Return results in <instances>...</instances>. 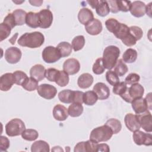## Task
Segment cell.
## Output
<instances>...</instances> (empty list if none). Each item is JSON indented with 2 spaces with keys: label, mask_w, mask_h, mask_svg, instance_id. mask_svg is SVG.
Instances as JSON below:
<instances>
[{
  "label": "cell",
  "mask_w": 152,
  "mask_h": 152,
  "mask_svg": "<svg viewBox=\"0 0 152 152\" xmlns=\"http://www.w3.org/2000/svg\"><path fill=\"white\" fill-rule=\"evenodd\" d=\"M45 42L44 35L39 31L26 33L18 40L19 45L29 48H37L41 46Z\"/></svg>",
  "instance_id": "1"
},
{
  "label": "cell",
  "mask_w": 152,
  "mask_h": 152,
  "mask_svg": "<svg viewBox=\"0 0 152 152\" xmlns=\"http://www.w3.org/2000/svg\"><path fill=\"white\" fill-rule=\"evenodd\" d=\"M120 55V50L117 46L110 45L107 46L103 53L102 62L105 69L111 70L115 65Z\"/></svg>",
  "instance_id": "2"
},
{
  "label": "cell",
  "mask_w": 152,
  "mask_h": 152,
  "mask_svg": "<svg viewBox=\"0 0 152 152\" xmlns=\"http://www.w3.org/2000/svg\"><path fill=\"white\" fill-rule=\"evenodd\" d=\"M113 133L111 128L106 125L93 129L90 135V140L97 142H105L111 138Z\"/></svg>",
  "instance_id": "3"
},
{
  "label": "cell",
  "mask_w": 152,
  "mask_h": 152,
  "mask_svg": "<svg viewBox=\"0 0 152 152\" xmlns=\"http://www.w3.org/2000/svg\"><path fill=\"white\" fill-rule=\"evenodd\" d=\"M144 93V89L142 86L137 83L131 84V87H127L126 91L120 96L126 102L131 103V102L137 98L142 97Z\"/></svg>",
  "instance_id": "4"
},
{
  "label": "cell",
  "mask_w": 152,
  "mask_h": 152,
  "mask_svg": "<svg viewBox=\"0 0 152 152\" xmlns=\"http://www.w3.org/2000/svg\"><path fill=\"white\" fill-rule=\"evenodd\" d=\"M26 126L24 122L18 118L10 121L5 125V132L9 137H15L21 135Z\"/></svg>",
  "instance_id": "5"
},
{
  "label": "cell",
  "mask_w": 152,
  "mask_h": 152,
  "mask_svg": "<svg viewBox=\"0 0 152 152\" xmlns=\"http://www.w3.org/2000/svg\"><path fill=\"white\" fill-rule=\"evenodd\" d=\"M42 56L43 61L49 64L56 62L61 58V55L58 49L52 46H49L45 48L42 51Z\"/></svg>",
  "instance_id": "6"
},
{
  "label": "cell",
  "mask_w": 152,
  "mask_h": 152,
  "mask_svg": "<svg viewBox=\"0 0 152 152\" xmlns=\"http://www.w3.org/2000/svg\"><path fill=\"white\" fill-rule=\"evenodd\" d=\"M39 95L48 100L53 99L57 93V90L55 87L49 84H42L38 86L37 88Z\"/></svg>",
  "instance_id": "7"
},
{
  "label": "cell",
  "mask_w": 152,
  "mask_h": 152,
  "mask_svg": "<svg viewBox=\"0 0 152 152\" xmlns=\"http://www.w3.org/2000/svg\"><path fill=\"white\" fill-rule=\"evenodd\" d=\"M132 137L134 142L138 145L150 146L152 144V135L151 134L137 130L134 132Z\"/></svg>",
  "instance_id": "8"
},
{
  "label": "cell",
  "mask_w": 152,
  "mask_h": 152,
  "mask_svg": "<svg viewBox=\"0 0 152 152\" xmlns=\"http://www.w3.org/2000/svg\"><path fill=\"white\" fill-rule=\"evenodd\" d=\"M39 27L48 28L50 27L53 21L52 12L48 9H43L39 12Z\"/></svg>",
  "instance_id": "9"
},
{
  "label": "cell",
  "mask_w": 152,
  "mask_h": 152,
  "mask_svg": "<svg viewBox=\"0 0 152 152\" xmlns=\"http://www.w3.org/2000/svg\"><path fill=\"white\" fill-rule=\"evenodd\" d=\"M140 126L148 132L152 131V117L148 110L141 114H137Z\"/></svg>",
  "instance_id": "10"
},
{
  "label": "cell",
  "mask_w": 152,
  "mask_h": 152,
  "mask_svg": "<svg viewBox=\"0 0 152 152\" xmlns=\"http://www.w3.org/2000/svg\"><path fill=\"white\" fill-rule=\"evenodd\" d=\"M21 51L17 47H10L5 52V59L10 64H14L19 62L21 58Z\"/></svg>",
  "instance_id": "11"
},
{
  "label": "cell",
  "mask_w": 152,
  "mask_h": 152,
  "mask_svg": "<svg viewBox=\"0 0 152 152\" xmlns=\"http://www.w3.org/2000/svg\"><path fill=\"white\" fill-rule=\"evenodd\" d=\"M80 69L79 61L75 58H69L65 61L63 64V69L68 75L77 74Z\"/></svg>",
  "instance_id": "12"
},
{
  "label": "cell",
  "mask_w": 152,
  "mask_h": 152,
  "mask_svg": "<svg viewBox=\"0 0 152 152\" xmlns=\"http://www.w3.org/2000/svg\"><path fill=\"white\" fill-rule=\"evenodd\" d=\"M124 122L126 128L131 132L139 130L141 127L137 115H134L131 113L125 115Z\"/></svg>",
  "instance_id": "13"
},
{
  "label": "cell",
  "mask_w": 152,
  "mask_h": 152,
  "mask_svg": "<svg viewBox=\"0 0 152 152\" xmlns=\"http://www.w3.org/2000/svg\"><path fill=\"white\" fill-rule=\"evenodd\" d=\"M145 4L141 1H135L131 4L129 11L135 17H141L145 13Z\"/></svg>",
  "instance_id": "14"
},
{
  "label": "cell",
  "mask_w": 152,
  "mask_h": 152,
  "mask_svg": "<svg viewBox=\"0 0 152 152\" xmlns=\"http://www.w3.org/2000/svg\"><path fill=\"white\" fill-rule=\"evenodd\" d=\"M93 91L97 94L98 99L101 100L107 99L110 96L109 88L103 83H96L93 87Z\"/></svg>",
  "instance_id": "15"
},
{
  "label": "cell",
  "mask_w": 152,
  "mask_h": 152,
  "mask_svg": "<svg viewBox=\"0 0 152 152\" xmlns=\"http://www.w3.org/2000/svg\"><path fill=\"white\" fill-rule=\"evenodd\" d=\"M102 22L98 19L94 18L85 26L86 31L90 35H97L102 31Z\"/></svg>",
  "instance_id": "16"
},
{
  "label": "cell",
  "mask_w": 152,
  "mask_h": 152,
  "mask_svg": "<svg viewBox=\"0 0 152 152\" xmlns=\"http://www.w3.org/2000/svg\"><path fill=\"white\" fill-rule=\"evenodd\" d=\"M14 83L13 73H5L0 78V90L3 91H8Z\"/></svg>",
  "instance_id": "17"
},
{
  "label": "cell",
  "mask_w": 152,
  "mask_h": 152,
  "mask_svg": "<svg viewBox=\"0 0 152 152\" xmlns=\"http://www.w3.org/2000/svg\"><path fill=\"white\" fill-rule=\"evenodd\" d=\"M68 109L64 106L58 104L55 105L53 109V118L59 121H64L68 116Z\"/></svg>",
  "instance_id": "18"
},
{
  "label": "cell",
  "mask_w": 152,
  "mask_h": 152,
  "mask_svg": "<svg viewBox=\"0 0 152 152\" xmlns=\"http://www.w3.org/2000/svg\"><path fill=\"white\" fill-rule=\"evenodd\" d=\"M131 103L133 110L137 114L142 113L148 109L145 99L142 97L134 99Z\"/></svg>",
  "instance_id": "19"
},
{
  "label": "cell",
  "mask_w": 152,
  "mask_h": 152,
  "mask_svg": "<svg viewBox=\"0 0 152 152\" xmlns=\"http://www.w3.org/2000/svg\"><path fill=\"white\" fill-rule=\"evenodd\" d=\"M45 68L41 64H36L33 66L30 69V75L31 77L40 81L45 77Z\"/></svg>",
  "instance_id": "20"
},
{
  "label": "cell",
  "mask_w": 152,
  "mask_h": 152,
  "mask_svg": "<svg viewBox=\"0 0 152 152\" xmlns=\"http://www.w3.org/2000/svg\"><path fill=\"white\" fill-rule=\"evenodd\" d=\"M78 19L81 24L86 26L94 19V15L93 12L88 8H83L78 12Z\"/></svg>",
  "instance_id": "21"
},
{
  "label": "cell",
  "mask_w": 152,
  "mask_h": 152,
  "mask_svg": "<svg viewBox=\"0 0 152 152\" xmlns=\"http://www.w3.org/2000/svg\"><path fill=\"white\" fill-rule=\"evenodd\" d=\"M93 83V77L89 73H84L80 75L77 84L81 88L85 89L90 87Z\"/></svg>",
  "instance_id": "22"
},
{
  "label": "cell",
  "mask_w": 152,
  "mask_h": 152,
  "mask_svg": "<svg viewBox=\"0 0 152 152\" xmlns=\"http://www.w3.org/2000/svg\"><path fill=\"white\" fill-rule=\"evenodd\" d=\"M26 23L28 27L33 28L39 27V12H34L30 11L27 13Z\"/></svg>",
  "instance_id": "23"
},
{
  "label": "cell",
  "mask_w": 152,
  "mask_h": 152,
  "mask_svg": "<svg viewBox=\"0 0 152 152\" xmlns=\"http://www.w3.org/2000/svg\"><path fill=\"white\" fill-rule=\"evenodd\" d=\"M32 152H49L50 151L49 145L43 140H39L33 143L31 147Z\"/></svg>",
  "instance_id": "24"
},
{
  "label": "cell",
  "mask_w": 152,
  "mask_h": 152,
  "mask_svg": "<svg viewBox=\"0 0 152 152\" xmlns=\"http://www.w3.org/2000/svg\"><path fill=\"white\" fill-rule=\"evenodd\" d=\"M113 33L116 38L122 40V39H125L129 33V27L125 24L119 23L118 27Z\"/></svg>",
  "instance_id": "25"
},
{
  "label": "cell",
  "mask_w": 152,
  "mask_h": 152,
  "mask_svg": "<svg viewBox=\"0 0 152 152\" xmlns=\"http://www.w3.org/2000/svg\"><path fill=\"white\" fill-rule=\"evenodd\" d=\"M83 106L82 104L77 103H72L68 108V115L71 117L80 116L83 112Z\"/></svg>",
  "instance_id": "26"
},
{
  "label": "cell",
  "mask_w": 152,
  "mask_h": 152,
  "mask_svg": "<svg viewBox=\"0 0 152 152\" xmlns=\"http://www.w3.org/2000/svg\"><path fill=\"white\" fill-rule=\"evenodd\" d=\"M56 48L60 52L62 58L67 57L70 55L72 52V46L71 45L66 42H62L59 43L58 45Z\"/></svg>",
  "instance_id": "27"
},
{
  "label": "cell",
  "mask_w": 152,
  "mask_h": 152,
  "mask_svg": "<svg viewBox=\"0 0 152 152\" xmlns=\"http://www.w3.org/2000/svg\"><path fill=\"white\" fill-rule=\"evenodd\" d=\"M95 9L96 13L100 17H105L110 12V9L106 1H99Z\"/></svg>",
  "instance_id": "28"
},
{
  "label": "cell",
  "mask_w": 152,
  "mask_h": 152,
  "mask_svg": "<svg viewBox=\"0 0 152 152\" xmlns=\"http://www.w3.org/2000/svg\"><path fill=\"white\" fill-rule=\"evenodd\" d=\"M16 26H22L26 23L27 13L21 9H17L12 12Z\"/></svg>",
  "instance_id": "29"
},
{
  "label": "cell",
  "mask_w": 152,
  "mask_h": 152,
  "mask_svg": "<svg viewBox=\"0 0 152 152\" xmlns=\"http://www.w3.org/2000/svg\"><path fill=\"white\" fill-rule=\"evenodd\" d=\"M98 97L94 91H87L84 93L83 103L87 106H93L97 101Z\"/></svg>",
  "instance_id": "30"
},
{
  "label": "cell",
  "mask_w": 152,
  "mask_h": 152,
  "mask_svg": "<svg viewBox=\"0 0 152 152\" xmlns=\"http://www.w3.org/2000/svg\"><path fill=\"white\" fill-rule=\"evenodd\" d=\"M137 58V52L136 50L129 48L125 50L122 56V60L126 63H133L134 62Z\"/></svg>",
  "instance_id": "31"
},
{
  "label": "cell",
  "mask_w": 152,
  "mask_h": 152,
  "mask_svg": "<svg viewBox=\"0 0 152 152\" xmlns=\"http://www.w3.org/2000/svg\"><path fill=\"white\" fill-rule=\"evenodd\" d=\"M128 70V66L125 64L122 59H118L114 66V71H113L117 74V75L122 77L127 72Z\"/></svg>",
  "instance_id": "32"
},
{
  "label": "cell",
  "mask_w": 152,
  "mask_h": 152,
  "mask_svg": "<svg viewBox=\"0 0 152 152\" xmlns=\"http://www.w3.org/2000/svg\"><path fill=\"white\" fill-rule=\"evenodd\" d=\"M38 81L32 77H27L22 84V87L27 91H32L38 87Z\"/></svg>",
  "instance_id": "33"
},
{
  "label": "cell",
  "mask_w": 152,
  "mask_h": 152,
  "mask_svg": "<svg viewBox=\"0 0 152 152\" xmlns=\"http://www.w3.org/2000/svg\"><path fill=\"white\" fill-rule=\"evenodd\" d=\"M68 74L64 71H59L55 80L56 84L60 87H65L69 83Z\"/></svg>",
  "instance_id": "34"
},
{
  "label": "cell",
  "mask_w": 152,
  "mask_h": 152,
  "mask_svg": "<svg viewBox=\"0 0 152 152\" xmlns=\"http://www.w3.org/2000/svg\"><path fill=\"white\" fill-rule=\"evenodd\" d=\"M105 125H107L111 128L114 134L119 133L122 128V125L120 121L115 118H111L107 120L105 123Z\"/></svg>",
  "instance_id": "35"
},
{
  "label": "cell",
  "mask_w": 152,
  "mask_h": 152,
  "mask_svg": "<svg viewBox=\"0 0 152 152\" xmlns=\"http://www.w3.org/2000/svg\"><path fill=\"white\" fill-rule=\"evenodd\" d=\"M85 38L82 35L75 36L72 40L71 46L75 52L81 50L84 46Z\"/></svg>",
  "instance_id": "36"
},
{
  "label": "cell",
  "mask_w": 152,
  "mask_h": 152,
  "mask_svg": "<svg viewBox=\"0 0 152 152\" xmlns=\"http://www.w3.org/2000/svg\"><path fill=\"white\" fill-rule=\"evenodd\" d=\"M22 138L27 141H32L36 140L38 137L39 134L37 131L33 129H25L21 133Z\"/></svg>",
  "instance_id": "37"
},
{
  "label": "cell",
  "mask_w": 152,
  "mask_h": 152,
  "mask_svg": "<svg viewBox=\"0 0 152 152\" xmlns=\"http://www.w3.org/2000/svg\"><path fill=\"white\" fill-rule=\"evenodd\" d=\"M72 90L67 89L64 90L60 91L58 94L59 100L64 103H71V97H72Z\"/></svg>",
  "instance_id": "38"
},
{
  "label": "cell",
  "mask_w": 152,
  "mask_h": 152,
  "mask_svg": "<svg viewBox=\"0 0 152 152\" xmlns=\"http://www.w3.org/2000/svg\"><path fill=\"white\" fill-rule=\"evenodd\" d=\"M104 69L105 68L103 65L102 58H97L93 65V72L96 75H100L104 72Z\"/></svg>",
  "instance_id": "39"
},
{
  "label": "cell",
  "mask_w": 152,
  "mask_h": 152,
  "mask_svg": "<svg viewBox=\"0 0 152 152\" xmlns=\"http://www.w3.org/2000/svg\"><path fill=\"white\" fill-rule=\"evenodd\" d=\"M106 79L107 83L111 86H115L119 82V77L117 74L112 70H108L106 73Z\"/></svg>",
  "instance_id": "40"
},
{
  "label": "cell",
  "mask_w": 152,
  "mask_h": 152,
  "mask_svg": "<svg viewBox=\"0 0 152 152\" xmlns=\"http://www.w3.org/2000/svg\"><path fill=\"white\" fill-rule=\"evenodd\" d=\"M15 84L21 86L26 79L28 77L27 74L22 71H16L13 72Z\"/></svg>",
  "instance_id": "41"
},
{
  "label": "cell",
  "mask_w": 152,
  "mask_h": 152,
  "mask_svg": "<svg viewBox=\"0 0 152 152\" xmlns=\"http://www.w3.org/2000/svg\"><path fill=\"white\" fill-rule=\"evenodd\" d=\"M11 28L7 24L2 23L0 24V41L2 42L6 38H7L11 31Z\"/></svg>",
  "instance_id": "42"
},
{
  "label": "cell",
  "mask_w": 152,
  "mask_h": 152,
  "mask_svg": "<svg viewBox=\"0 0 152 152\" xmlns=\"http://www.w3.org/2000/svg\"><path fill=\"white\" fill-rule=\"evenodd\" d=\"M119 24V22L113 18H109L105 21V26L108 31L111 33H113L117 28Z\"/></svg>",
  "instance_id": "43"
},
{
  "label": "cell",
  "mask_w": 152,
  "mask_h": 152,
  "mask_svg": "<svg viewBox=\"0 0 152 152\" xmlns=\"http://www.w3.org/2000/svg\"><path fill=\"white\" fill-rule=\"evenodd\" d=\"M59 70L53 68H50L46 69L45 77L48 80L52 82H55L56 78L58 74Z\"/></svg>",
  "instance_id": "44"
},
{
  "label": "cell",
  "mask_w": 152,
  "mask_h": 152,
  "mask_svg": "<svg viewBox=\"0 0 152 152\" xmlns=\"http://www.w3.org/2000/svg\"><path fill=\"white\" fill-rule=\"evenodd\" d=\"M127 84L125 82H119L113 86V92L115 94L122 95L125 93L127 88Z\"/></svg>",
  "instance_id": "45"
},
{
  "label": "cell",
  "mask_w": 152,
  "mask_h": 152,
  "mask_svg": "<svg viewBox=\"0 0 152 152\" xmlns=\"http://www.w3.org/2000/svg\"><path fill=\"white\" fill-rule=\"evenodd\" d=\"M130 33L137 40H139L141 39L143 35V31L142 29L136 26H132L129 27Z\"/></svg>",
  "instance_id": "46"
},
{
  "label": "cell",
  "mask_w": 152,
  "mask_h": 152,
  "mask_svg": "<svg viewBox=\"0 0 152 152\" xmlns=\"http://www.w3.org/2000/svg\"><path fill=\"white\" fill-rule=\"evenodd\" d=\"M83 94L84 93L80 91H72L71 103H77L82 104L83 103Z\"/></svg>",
  "instance_id": "47"
},
{
  "label": "cell",
  "mask_w": 152,
  "mask_h": 152,
  "mask_svg": "<svg viewBox=\"0 0 152 152\" xmlns=\"http://www.w3.org/2000/svg\"><path fill=\"white\" fill-rule=\"evenodd\" d=\"M140 80V77L136 73H130L125 79V83L126 84L131 85L138 83Z\"/></svg>",
  "instance_id": "48"
},
{
  "label": "cell",
  "mask_w": 152,
  "mask_h": 152,
  "mask_svg": "<svg viewBox=\"0 0 152 152\" xmlns=\"http://www.w3.org/2000/svg\"><path fill=\"white\" fill-rule=\"evenodd\" d=\"M97 144H98V142L91 140L85 141L86 151L87 152L97 151Z\"/></svg>",
  "instance_id": "49"
},
{
  "label": "cell",
  "mask_w": 152,
  "mask_h": 152,
  "mask_svg": "<svg viewBox=\"0 0 152 152\" xmlns=\"http://www.w3.org/2000/svg\"><path fill=\"white\" fill-rule=\"evenodd\" d=\"M117 4L119 11L128 12L129 11L131 2L129 1H117Z\"/></svg>",
  "instance_id": "50"
},
{
  "label": "cell",
  "mask_w": 152,
  "mask_h": 152,
  "mask_svg": "<svg viewBox=\"0 0 152 152\" xmlns=\"http://www.w3.org/2000/svg\"><path fill=\"white\" fill-rule=\"evenodd\" d=\"M3 23L8 26L11 29H12L15 26H16L15 19L12 13L8 14V15L5 17Z\"/></svg>",
  "instance_id": "51"
},
{
  "label": "cell",
  "mask_w": 152,
  "mask_h": 152,
  "mask_svg": "<svg viewBox=\"0 0 152 152\" xmlns=\"http://www.w3.org/2000/svg\"><path fill=\"white\" fill-rule=\"evenodd\" d=\"M10 147V140L5 136L1 135L0 137V151H6Z\"/></svg>",
  "instance_id": "52"
},
{
  "label": "cell",
  "mask_w": 152,
  "mask_h": 152,
  "mask_svg": "<svg viewBox=\"0 0 152 152\" xmlns=\"http://www.w3.org/2000/svg\"><path fill=\"white\" fill-rule=\"evenodd\" d=\"M121 41L125 45L127 46H132L136 44L137 40L129 32L128 35L125 39H122Z\"/></svg>",
  "instance_id": "53"
},
{
  "label": "cell",
  "mask_w": 152,
  "mask_h": 152,
  "mask_svg": "<svg viewBox=\"0 0 152 152\" xmlns=\"http://www.w3.org/2000/svg\"><path fill=\"white\" fill-rule=\"evenodd\" d=\"M106 2L109 5L110 12H112V13H117L119 11L116 0H109L107 1Z\"/></svg>",
  "instance_id": "54"
},
{
  "label": "cell",
  "mask_w": 152,
  "mask_h": 152,
  "mask_svg": "<svg viewBox=\"0 0 152 152\" xmlns=\"http://www.w3.org/2000/svg\"><path fill=\"white\" fill-rule=\"evenodd\" d=\"M74 152H80V151L86 152L85 141H81L77 143L74 147Z\"/></svg>",
  "instance_id": "55"
},
{
  "label": "cell",
  "mask_w": 152,
  "mask_h": 152,
  "mask_svg": "<svg viewBox=\"0 0 152 152\" xmlns=\"http://www.w3.org/2000/svg\"><path fill=\"white\" fill-rule=\"evenodd\" d=\"M97 151L102 152H109L110 151L109 146L105 143L98 144H97Z\"/></svg>",
  "instance_id": "56"
},
{
  "label": "cell",
  "mask_w": 152,
  "mask_h": 152,
  "mask_svg": "<svg viewBox=\"0 0 152 152\" xmlns=\"http://www.w3.org/2000/svg\"><path fill=\"white\" fill-rule=\"evenodd\" d=\"M145 100L146 101L148 109L149 110H151V93H149L145 97Z\"/></svg>",
  "instance_id": "57"
},
{
  "label": "cell",
  "mask_w": 152,
  "mask_h": 152,
  "mask_svg": "<svg viewBox=\"0 0 152 152\" xmlns=\"http://www.w3.org/2000/svg\"><path fill=\"white\" fill-rule=\"evenodd\" d=\"M151 2H150L148 5L145 7V12L147 15H149L150 17H151Z\"/></svg>",
  "instance_id": "58"
},
{
  "label": "cell",
  "mask_w": 152,
  "mask_h": 152,
  "mask_svg": "<svg viewBox=\"0 0 152 152\" xmlns=\"http://www.w3.org/2000/svg\"><path fill=\"white\" fill-rule=\"evenodd\" d=\"M87 2L91 7L92 8L95 9L96 7L97 6V5L99 2V1H96V0H95V1H87Z\"/></svg>",
  "instance_id": "59"
},
{
  "label": "cell",
  "mask_w": 152,
  "mask_h": 152,
  "mask_svg": "<svg viewBox=\"0 0 152 152\" xmlns=\"http://www.w3.org/2000/svg\"><path fill=\"white\" fill-rule=\"evenodd\" d=\"M29 2L34 6L39 7L43 3V1H29Z\"/></svg>",
  "instance_id": "60"
},
{
  "label": "cell",
  "mask_w": 152,
  "mask_h": 152,
  "mask_svg": "<svg viewBox=\"0 0 152 152\" xmlns=\"http://www.w3.org/2000/svg\"><path fill=\"white\" fill-rule=\"evenodd\" d=\"M63 151L64 150L62 148L59 146H55L53 147V148L52 149V151Z\"/></svg>",
  "instance_id": "61"
}]
</instances>
